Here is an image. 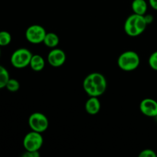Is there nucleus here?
<instances>
[{
	"instance_id": "f257e3e1",
	"label": "nucleus",
	"mask_w": 157,
	"mask_h": 157,
	"mask_svg": "<svg viewBox=\"0 0 157 157\" xmlns=\"http://www.w3.org/2000/svg\"><path fill=\"white\" fill-rule=\"evenodd\" d=\"M107 80L98 72L90 73L83 81V88L89 97H100L107 90Z\"/></svg>"
},
{
	"instance_id": "f03ea898",
	"label": "nucleus",
	"mask_w": 157,
	"mask_h": 157,
	"mask_svg": "<svg viewBox=\"0 0 157 157\" xmlns=\"http://www.w3.org/2000/svg\"><path fill=\"white\" fill-rule=\"evenodd\" d=\"M144 15L132 14L124 23V31L128 36L137 37L140 35L147 27Z\"/></svg>"
},
{
	"instance_id": "7ed1b4c3",
	"label": "nucleus",
	"mask_w": 157,
	"mask_h": 157,
	"mask_svg": "<svg viewBox=\"0 0 157 157\" xmlns=\"http://www.w3.org/2000/svg\"><path fill=\"white\" fill-rule=\"evenodd\" d=\"M140 58L139 55L133 51H127L121 54L117 59V64L124 71H132L139 67Z\"/></svg>"
},
{
	"instance_id": "20e7f679",
	"label": "nucleus",
	"mask_w": 157,
	"mask_h": 157,
	"mask_svg": "<svg viewBox=\"0 0 157 157\" xmlns=\"http://www.w3.org/2000/svg\"><path fill=\"white\" fill-rule=\"evenodd\" d=\"M32 55V52L29 49L25 48H18L12 53L10 58L11 64L15 68H25L30 64Z\"/></svg>"
},
{
	"instance_id": "39448f33",
	"label": "nucleus",
	"mask_w": 157,
	"mask_h": 157,
	"mask_svg": "<svg viewBox=\"0 0 157 157\" xmlns=\"http://www.w3.org/2000/svg\"><path fill=\"white\" fill-rule=\"evenodd\" d=\"M44 139L42 134L32 130L25 136L23 139V147L26 151H39L42 147Z\"/></svg>"
},
{
	"instance_id": "423d86ee",
	"label": "nucleus",
	"mask_w": 157,
	"mask_h": 157,
	"mask_svg": "<svg viewBox=\"0 0 157 157\" xmlns=\"http://www.w3.org/2000/svg\"><path fill=\"white\" fill-rule=\"evenodd\" d=\"M29 125L32 130L42 133L48 128L49 121L44 113L35 112L29 117Z\"/></svg>"
},
{
	"instance_id": "0eeeda50",
	"label": "nucleus",
	"mask_w": 157,
	"mask_h": 157,
	"mask_svg": "<svg viewBox=\"0 0 157 157\" xmlns=\"http://www.w3.org/2000/svg\"><path fill=\"white\" fill-rule=\"evenodd\" d=\"M46 33L45 29L41 25H32L26 29L25 38L29 43L34 44H41L44 41Z\"/></svg>"
},
{
	"instance_id": "6e6552de",
	"label": "nucleus",
	"mask_w": 157,
	"mask_h": 157,
	"mask_svg": "<svg viewBox=\"0 0 157 157\" xmlns=\"http://www.w3.org/2000/svg\"><path fill=\"white\" fill-rule=\"evenodd\" d=\"M66 54L60 48H52L48 55V61L53 67H59L62 66L66 61Z\"/></svg>"
},
{
	"instance_id": "1a4fd4ad",
	"label": "nucleus",
	"mask_w": 157,
	"mask_h": 157,
	"mask_svg": "<svg viewBox=\"0 0 157 157\" xmlns=\"http://www.w3.org/2000/svg\"><path fill=\"white\" fill-rule=\"evenodd\" d=\"M141 113L148 117H157V101L152 98H145L140 104Z\"/></svg>"
},
{
	"instance_id": "9d476101",
	"label": "nucleus",
	"mask_w": 157,
	"mask_h": 157,
	"mask_svg": "<svg viewBox=\"0 0 157 157\" xmlns=\"http://www.w3.org/2000/svg\"><path fill=\"white\" fill-rule=\"evenodd\" d=\"M101 110V102L98 97H90L85 103V110L88 114L96 115Z\"/></svg>"
},
{
	"instance_id": "9b49d317",
	"label": "nucleus",
	"mask_w": 157,
	"mask_h": 157,
	"mask_svg": "<svg viewBox=\"0 0 157 157\" xmlns=\"http://www.w3.org/2000/svg\"><path fill=\"white\" fill-rule=\"evenodd\" d=\"M131 8L134 14L144 15L147 14L148 5L146 0H133L131 4Z\"/></svg>"
},
{
	"instance_id": "f8f14e48",
	"label": "nucleus",
	"mask_w": 157,
	"mask_h": 157,
	"mask_svg": "<svg viewBox=\"0 0 157 157\" xmlns=\"http://www.w3.org/2000/svg\"><path fill=\"white\" fill-rule=\"evenodd\" d=\"M29 66L34 71H41L44 69L45 66V61L44 59L39 55H33L31 59Z\"/></svg>"
},
{
	"instance_id": "ddd939ff",
	"label": "nucleus",
	"mask_w": 157,
	"mask_h": 157,
	"mask_svg": "<svg viewBox=\"0 0 157 157\" xmlns=\"http://www.w3.org/2000/svg\"><path fill=\"white\" fill-rule=\"evenodd\" d=\"M43 43L48 48H55L59 44V37L54 32H48V33H46Z\"/></svg>"
},
{
	"instance_id": "4468645a",
	"label": "nucleus",
	"mask_w": 157,
	"mask_h": 157,
	"mask_svg": "<svg viewBox=\"0 0 157 157\" xmlns=\"http://www.w3.org/2000/svg\"><path fill=\"white\" fill-rule=\"evenodd\" d=\"M9 78L10 76L7 69L2 65H0V89L6 87Z\"/></svg>"
},
{
	"instance_id": "2eb2a0df",
	"label": "nucleus",
	"mask_w": 157,
	"mask_h": 157,
	"mask_svg": "<svg viewBox=\"0 0 157 157\" xmlns=\"http://www.w3.org/2000/svg\"><path fill=\"white\" fill-rule=\"evenodd\" d=\"M12 41V35L9 32L1 31L0 32V47L9 45Z\"/></svg>"
},
{
	"instance_id": "dca6fc26",
	"label": "nucleus",
	"mask_w": 157,
	"mask_h": 157,
	"mask_svg": "<svg viewBox=\"0 0 157 157\" xmlns=\"http://www.w3.org/2000/svg\"><path fill=\"white\" fill-rule=\"evenodd\" d=\"M6 88L10 92H16L19 90L20 84L16 79H14V78H9L7 84H6Z\"/></svg>"
},
{
	"instance_id": "f3484780",
	"label": "nucleus",
	"mask_w": 157,
	"mask_h": 157,
	"mask_svg": "<svg viewBox=\"0 0 157 157\" xmlns=\"http://www.w3.org/2000/svg\"><path fill=\"white\" fill-rule=\"evenodd\" d=\"M148 63L150 67L153 70L157 71V51L151 54L148 60Z\"/></svg>"
},
{
	"instance_id": "a211bd4d",
	"label": "nucleus",
	"mask_w": 157,
	"mask_h": 157,
	"mask_svg": "<svg viewBox=\"0 0 157 157\" xmlns=\"http://www.w3.org/2000/svg\"><path fill=\"white\" fill-rule=\"evenodd\" d=\"M140 157H157V153L151 149H146L142 150L139 154Z\"/></svg>"
},
{
	"instance_id": "6ab92c4d",
	"label": "nucleus",
	"mask_w": 157,
	"mask_h": 157,
	"mask_svg": "<svg viewBox=\"0 0 157 157\" xmlns=\"http://www.w3.org/2000/svg\"><path fill=\"white\" fill-rule=\"evenodd\" d=\"M38 151H26L22 154V157H39Z\"/></svg>"
},
{
	"instance_id": "aec40b11",
	"label": "nucleus",
	"mask_w": 157,
	"mask_h": 157,
	"mask_svg": "<svg viewBox=\"0 0 157 157\" xmlns=\"http://www.w3.org/2000/svg\"><path fill=\"white\" fill-rule=\"evenodd\" d=\"M144 18H145L147 25L151 24L153 21V16L152 15H150V14H146V15H144Z\"/></svg>"
},
{
	"instance_id": "412c9836",
	"label": "nucleus",
	"mask_w": 157,
	"mask_h": 157,
	"mask_svg": "<svg viewBox=\"0 0 157 157\" xmlns=\"http://www.w3.org/2000/svg\"><path fill=\"white\" fill-rule=\"evenodd\" d=\"M149 4L152 9L157 11V0H149Z\"/></svg>"
},
{
	"instance_id": "4be33fe9",
	"label": "nucleus",
	"mask_w": 157,
	"mask_h": 157,
	"mask_svg": "<svg viewBox=\"0 0 157 157\" xmlns=\"http://www.w3.org/2000/svg\"><path fill=\"white\" fill-rule=\"evenodd\" d=\"M0 57H1V47H0Z\"/></svg>"
}]
</instances>
